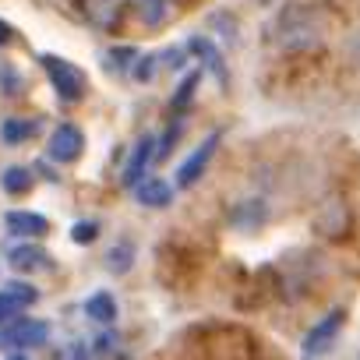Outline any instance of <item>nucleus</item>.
Instances as JSON below:
<instances>
[{
  "label": "nucleus",
  "instance_id": "obj_1",
  "mask_svg": "<svg viewBox=\"0 0 360 360\" xmlns=\"http://www.w3.org/2000/svg\"><path fill=\"white\" fill-rule=\"evenodd\" d=\"M325 32H321V22L300 8H290L283 11L272 25H269V43L283 53H307L314 46H321Z\"/></svg>",
  "mask_w": 360,
  "mask_h": 360
},
{
  "label": "nucleus",
  "instance_id": "obj_2",
  "mask_svg": "<svg viewBox=\"0 0 360 360\" xmlns=\"http://www.w3.org/2000/svg\"><path fill=\"white\" fill-rule=\"evenodd\" d=\"M314 233L325 237V240H346L349 230H353V212L346 205V198L339 195H328L318 209H314V219H311Z\"/></svg>",
  "mask_w": 360,
  "mask_h": 360
},
{
  "label": "nucleus",
  "instance_id": "obj_3",
  "mask_svg": "<svg viewBox=\"0 0 360 360\" xmlns=\"http://www.w3.org/2000/svg\"><path fill=\"white\" fill-rule=\"evenodd\" d=\"M43 68H46V75H50V82H53V89H57V96L64 103H78L85 96V75L71 60L53 57V53H43Z\"/></svg>",
  "mask_w": 360,
  "mask_h": 360
},
{
  "label": "nucleus",
  "instance_id": "obj_4",
  "mask_svg": "<svg viewBox=\"0 0 360 360\" xmlns=\"http://www.w3.org/2000/svg\"><path fill=\"white\" fill-rule=\"evenodd\" d=\"M342 321H346V311H342V307H335V311H328L318 325H311V332L304 335V356H307V360L325 356V353L332 349V342L339 339Z\"/></svg>",
  "mask_w": 360,
  "mask_h": 360
},
{
  "label": "nucleus",
  "instance_id": "obj_5",
  "mask_svg": "<svg viewBox=\"0 0 360 360\" xmlns=\"http://www.w3.org/2000/svg\"><path fill=\"white\" fill-rule=\"evenodd\" d=\"M219 141H223V134L212 131V134L184 159V166L176 169V188H195V184H198V180L205 176V169H209V162H212V155L219 152Z\"/></svg>",
  "mask_w": 360,
  "mask_h": 360
},
{
  "label": "nucleus",
  "instance_id": "obj_6",
  "mask_svg": "<svg viewBox=\"0 0 360 360\" xmlns=\"http://www.w3.org/2000/svg\"><path fill=\"white\" fill-rule=\"evenodd\" d=\"M0 332H4V346H15V349H36L50 339V325L39 318H18L15 325L0 328Z\"/></svg>",
  "mask_w": 360,
  "mask_h": 360
},
{
  "label": "nucleus",
  "instance_id": "obj_7",
  "mask_svg": "<svg viewBox=\"0 0 360 360\" xmlns=\"http://www.w3.org/2000/svg\"><path fill=\"white\" fill-rule=\"evenodd\" d=\"M85 148V134L75 127V124H60L53 134H50V159L57 162H75Z\"/></svg>",
  "mask_w": 360,
  "mask_h": 360
},
{
  "label": "nucleus",
  "instance_id": "obj_8",
  "mask_svg": "<svg viewBox=\"0 0 360 360\" xmlns=\"http://www.w3.org/2000/svg\"><path fill=\"white\" fill-rule=\"evenodd\" d=\"M265 219H269V205H265L262 198H244V202H237V205L230 209V226L240 230V233L262 230Z\"/></svg>",
  "mask_w": 360,
  "mask_h": 360
},
{
  "label": "nucleus",
  "instance_id": "obj_9",
  "mask_svg": "<svg viewBox=\"0 0 360 360\" xmlns=\"http://www.w3.org/2000/svg\"><path fill=\"white\" fill-rule=\"evenodd\" d=\"M8 262H11V269H18V272H50V265H53V258H50L39 244H32V240L11 248V251H8Z\"/></svg>",
  "mask_w": 360,
  "mask_h": 360
},
{
  "label": "nucleus",
  "instance_id": "obj_10",
  "mask_svg": "<svg viewBox=\"0 0 360 360\" xmlns=\"http://www.w3.org/2000/svg\"><path fill=\"white\" fill-rule=\"evenodd\" d=\"M78 8L85 15V22L99 32H110L120 22V4L117 0H78Z\"/></svg>",
  "mask_w": 360,
  "mask_h": 360
},
{
  "label": "nucleus",
  "instance_id": "obj_11",
  "mask_svg": "<svg viewBox=\"0 0 360 360\" xmlns=\"http://www.w3.org/2000/svg\"><path fill=\"white\" fill-rule=\"evenodd\" d=\"M152 159H155V141L145 134V138L134 145V155H131V162H127V169H124V188H127V191H134L141 180H145V169H148Z\"/></svg>",
  "mask_w": 360,
  "mask_h": 360
},
{
  "label": "nucleus",
  "instance_id": "obj_12",
  "mask_svg": "<svg viewBox=\"0 0 360 360\" xmlns=\"http://www.w3.org/2000/svg\"><path fill=\"white\" fill-rule=\"evenodd\" d=\"M188 57H195L205 71H212L216 75V82L219 85H226V64H223V57H219V50H216V43H209V39H188Z\"/></svg>",
  "mask_w": 360,
  "mask_h": 360
},
{
  "label": "nucleus",
  "instance_id": "obj_13",
  "mask_svg": "<svg viewBox=\"0 0 360 360\" xmlns=\"http://www.w3.org/2000/svg\"><path fill=\"white\" fill-rule=\"evenodd\" d=\"M8 230L15 237H25V240H39L50 233V223L39 216V212H25V209H15L8 212Z\"/></svg>",
  "mask_w": 360,
  "mask_h": 360
},
{
  "label": "nucleus",
  "instance_id": "obj_14",
  "mask_svg": "<svg viewBox=\"0 0 360 360\" xmlns=\"http://www.w3.org/2000/svg\"><path fill=\"white\" fill-rule=\"evenodd\" d=\"M36 297H39V293H36L32 286H25V283H11V286H4V290H0V325H4L8 318H15L22 307H29Z\"/></svg>",
  "mask_w": 360,
  "mask_h": 360
},
{
  "label": "nucleus",
  "instance_id": "obj_15",
  "mask_svg": "<svg viewBox=\"0 0 360 360\" xmlns=\"http://www.w3.org/2000/svg\"><path fill=\"white\" fill-rule=\"evenodd\" d=\"M134 198H138L141 205H148V209H162V205L173 202V188L166 184V180L152 176V180H141V184L134 188Z\"/></svg>",
  "mask_w": 360,
  "mask_h": 360
},
{
  "label": "nucleus",
  "instance_id": "obj_16",
  "mask_svg": "<svg viewBox=\"0 0 360 360\" xmlns=\"http://www.w3.org/2000/svg\"><path fill=\"white\" fill-rule=\"evenodd\" d=\"M85 314H89L92 321H99V325H113V321H117V300H113V293H106V290L92 293V297L85 300Z\"/></svg>",
  "mask_w": 360,
  "mask_h": 360
},
{
  "label": "nucleus",
  "instance_id": "obj_17",
  "mask_svg": "<svg viewBox=\"0 0 360 360\" xmlns=\"http://www.w3.org/2000/svg\"><path fill=\"white\" fill-rule=\"evenodd\" d=\"M32 134H36V124H32V120H22V117H11V120L0 124V138H4L8 145H22V141H29Z\"/></svg>",
  "mask_w": 360,
  "mask_h": 360
},
{
  "label": "nucleus",
  "instance_id": "obj_18",
  "mask_svg": "<svg viewBox=\"0 0 360 360\" xmlns=\"http://www.w3.org/2000/svg\"><path fill=\"white\" fill-rule=\"evenodd\" d=\"M0 184H4L8 195H25V191L32 188V173H29L25 166H11V169H4Z\"/></svg>",
  "mask_w": 360,
  "mask_h": 360
},
{
  "label": "nucleus",
  "instance_id": "obj_19",
  "mask_svg": "<svg viewBox=\"0 0 360 360\" xmlns=\"http://www.w3.org/2000/svg\"><path fill=\"white\" fill-rule=\"evenodd\" d=\"M138 4V15H141V22L148 25V29H159L162 22H166V0H134Z\"/></svg>",
  "mask_w": 360,
  "mask_h": 360
},
{
  "label": "nucleus",
  "instance_id": "obj_20",
  "mask_svg": "<svg viewBox=\"0 0 360 360\" xmlns=\"http://www.w3.org/2000/svg\"><path fill=\"white\" fill-rule=\"evenodd\" d=\"M155 75H159V53H145V57H138L134 68H131V78L141 82V85H148Z\"/></svg>",
  "mask_w": 360,
  "mask_h": 360
},
{
  "label": "nucleus",
  "instance_id": "obj_21",
  "mask_svg": "<svg viewBox=\"0 0 360 360\" xmlns=\"http://www.w3.org/2000/svg\"><path fill=\"white\" fill-rule=\"evenodd\" d=\"M198 82H202V68L191 71L184 82H180V89H176V96H173V106H176V110H188V106H191V96L198 92Z\"/></svg>",
  "mask_w": 360,
  "mask_h": 360
},
{
  "label": "nucleus",
  "instance_id": "obj_22",
  "mask_svg": "<svg viewBox=\"0 0 360 360\" xmlns=\"http://www.w3.org/2000/svg\"><path fill=\"white\" fill-rule=\"evenodd\" d=\"M131 262H134V251H131V244H117V248H110V255H106V265H110V272H127V269H131Z\"/></svg>",
  "mask_w": 360,
  "mask_h": 360
},
{
  "label": "nucleus",
  "instance_id": "obj_23",
  "mask_svg": "<svg viewBox=\"0 0 360 360\" xmlns=\"http://www.w3.org/2000/svg\"><path fill=\"white\" fill-rule=\"evenodd\" d=\"M103 60H106V68H113V71H131L134 60H138V53H134V50H110Z\"/></svg>",
  "mask_w": 360,
  "mask_h": 360
},
{
  "label": "nucleus",
  "instance_id": "obj_24",
  "mask_svg": "<svg viewBox=\"0 0 360 360\" xmlns=\"http://www.w3.org/2000/svg\"><path fill=\"white\" fill-rule=\"evenodd\" d=\"M96 233H99V226H96V223H75L71 240H78V244H92V240H96Z\"/></svg>",
  "mask_w": 360,
  "mask_h": 360
},
{
  "label": "nucleus",
  "instance_id": "obj_25",
  "mask_svg": "<svg viewBox=\"0 0 360 360\" xmlns=\"http://www.w3.org/2000/svg\"><path fill=\"white\" fill-rule=\"evenodd\" d=\"M53 360H89V346H82V342H75V346H64Z\"/></svg>",
  "mask_w": 360,
  "mask_h": 360
},
{
  "label": "nucleus",
  "instance_id": "obj_26",
  "mask_svg": "<svg viewBox=\"0 0 360 360\" xmlns=\"http://www.w3.org/2000/svg\"><path fill=\"white\" fill-rule=\"evenodd\" d=\"M0 75H4V89H8V92H15V89H18V78H15V68H8V64H4V68H0Z\"/></svg>",
  "mask_w": 360,
  "mask_h": 360
},
{
  "label": "nucleus",
  "instance_id": "obj_27",
  "mask_svg": "<svg viewBox=\"0 0 360 360\" xmlns=\"http://www.w3.org/2000/svg\"><path fill=\"white\" fill-rule=\"evenodd\" d=\"M11 39H15V32H11L4 22H0V43H11Z\"/></svg>",
  "mask_w": 360,
  "mask_h": 360
},
{
  "label": "nucleus",
  "instance_id": "obj_28",
  "mask_svg": "<svg viewBox=\"0 0 360 360\" xmlns=\"http://www.w3.org/2000/svg\"><path fill=\"white\" fill-rule=\"evenodd\" d=\"M8 360H29V356H22V353H15V356H8Z\"/></svg>",
  "mask_w": 360,
  "mask_h": 360
},
{
  "label": "nucleus",
  "instance_id": "obj_29",
  "mask_svg": "<svg viewBox=\"0 0 360 360\" xmlns=\"http://www.w3.org/2000/svg\"><path fill=\"white\" fill-rule=\"evenodd\" d=\"M0 346H4V332H0Z\"/></svg>",
  "mask_w": 360,
  "mask_h": 360
},
{
  "label": "nucleus",
  "instance_id": "obj_30",
  "mask_svg": "<svg viewBox=\"0 0 360 360\" xmlns=\"http://www.w3.org/2000/svg\"><path fill=\"white\" fill-rule=\"evenodd\" d=\"M356 360H360V353H356Z\"/></svg>",
  "mask_w": 360,
  "mask_h": 360
}]
</instances>
